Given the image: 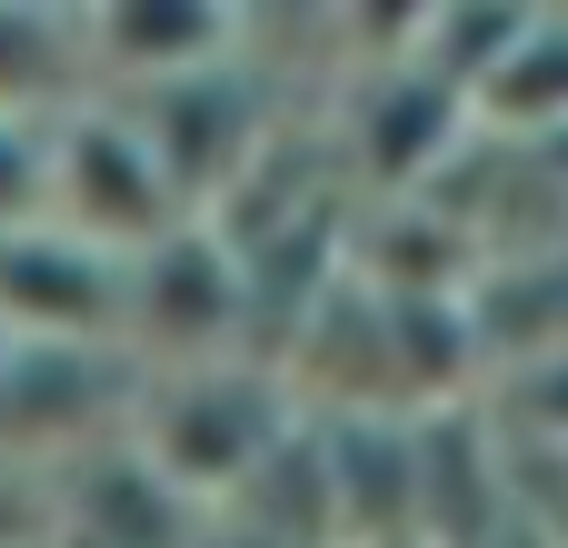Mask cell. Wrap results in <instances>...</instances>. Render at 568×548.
I'll list each match as a JSON object with an SVG mask.
<instances>
[{"label": "cell", "mask_w": 568, "mask_h": 548, "mask_svg": "<svg viewBox=\"0 0 568 548\" xmlns=\"http://www.w3.org/2000/svg\"><path fill=\"white\" fill-rule=\"evenodd\" d=\"M280 439H290V429H280V379L230 369V359L160 369L150 399H140V459H150L180 499L250 489V469H260Z\"/></svg>", "instance_id": "6da1fadb"}, {"label": "cell", "mask_w": 568, "mask_h": 548, "mask_svg": "<svg viewBox=\"0 0 568 548\" xmlns=\"http://www.w3.org/2000/svg\"><path fill=\"white\" fill-rule=\"evenodd\" d=\"M50 220H60L70 240L110 250V260H140V250L170 240L190 210H180L170 170L150 160L140 120H130L120 100H90V110H70V120L50 130Z\"/></svg>", "instance_id": "7a4b0ae2"}, {"label": "cell", "mask_w": 568, "mask_h": 548, "mask_svg": "<svg viewBox=\"0 0 568 548\" xmlns=\"http://www.w3.org/2000/svg\"><path fill=\"white\" fill-rule=\"evenodd\" d=\"M250 319V270L210 220H180L170 240H150L120 270V329L140 349H160V369H200L220 359V339Z\"/></svg>", "instance_id": "3957f363"}, {"label": "cell", "mask_w": 568, "mask_h": 548, "mask_svg": "<svg viewBox=\"0 0 568 548\" xmlns=\"http://www.w3.org/2000/svg\"><path fill=\"white\" fill-rule=\"evenodd\" d=\"M120 270L130 260L70 240L60 220L0 230V329L40 349H100L120 329Z\"/></svg>", "instance_id": "277c9868"}, {"label": "cell", "mask_w": 568, "mask_h": 548, "mask_svg": "<svg viewBox=\"0 0 568 548\" xmlns=\"http://www.w3.org/2000/svg\"><path fill=\"white\" fill-rule=\"evenodd\" d=\"M459 130H469V100H459L449 80H429L419 50L389 60V70H369V90H359V110H349V150H359V170L389 180V190H429L439 160L459 150Z\"/></svg>", "instance_id": "5b68a950"}, {"label": "cell", "mask_w": 568, "mask_h": 548, "mask_svg": "<svg viewBox=\"0 0 568 548\" xmlns=\"http://www.w3.org/2000/svg\"><path fill=\"white\" fill-rule=\"evenodd\" d=\"M240 20L250 10H220V0H120V10H90V60L120 90H160L240 60Z\"/></svg>", "instance_id": "8992f818"}, {"label": "cell", "mask_w": 568, "mask_h": 548, "mask_svg": "<svg viewBox=\"0 0 568 548\" xmlns=\"http://www.w3.org/2000/svg\"><path fill=\"white\" fill-rule=\"evenodd\" d=\"M90 10H40V0H0V120L20 130H60L70 110H90Z\"/></svg>", "instance_id": "52a82bcc"}, {"label": "cell", "mask_w": 568, "mask_h": 548, "mask_svg": "<svg viewBox=\"0 0 568 548\" xmlns=\"http://www.w3.org/2000/svg\"><path fill=\"white\" fill-rule=\"evenodd\" d=\"M469 120L519 130V140H549V130H568V10H529V30L509 40V60L479 80Z\"/></svg>", "instance_id": "ba28073f"}, {"label": "cell", "mask_w": 568, "mask_h": 548, "mask_svg": "<svg viewBox=\"0 0 568 548\" xmlns=\"http://www.w3.org/2000/svg\"><path fill=\"white\" fill-rule=\"evenodd\" d=\"M30 220H50V130L0 120V230H30Z\"/></svg>", "instance_id": "9c48e42d"}]
</instances>
